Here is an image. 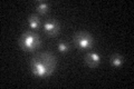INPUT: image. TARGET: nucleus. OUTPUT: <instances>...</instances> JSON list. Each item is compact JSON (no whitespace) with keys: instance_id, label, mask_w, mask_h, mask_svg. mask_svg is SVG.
Listing matches in <instances>:
<instances>
[{"instance_id":"obj_1","label":"nucleus","mask_w":134,"mask_h":89,"mask_svg":"<svg viewBox=\"0 0 134 89\" xmlns=\"http://www.w3.org/2000/svg\"><path fill=\"white\" fill-rule=\"evenodd\" d=\"M57 67V60L53 52L43 51L36 54L30 59V70L38 78H47L54 74Z\"/></svg>"},{"instance_id":"obj_2","label":"nucleus","mask_w":134,"mask_h":89,"mask_svg":"<svg viewBox=\"0 0 134 89\" xmlns=\"http://www.w3.org/2000/svg\"><path fill=\"white\" fill-rule=\"evenodd\" d=\"M19 47L26 52H34L41 47V38L32 30L25 31L19 38Z\"/></svg>"},{"instance_id":"obj_3","label":"nucleus","mask_w":134,"mask_h":89,"mask_svg":"<svg viewBox=\"0 0 134 89\" xmlns=\"http://www.w3.org/2000/svg\"><path fill=\"white\" fill-rule=\"evenodd\" d=\"M73 42L81 50H87V49L93 48V46L95 44V39L90 32L81 30V31H77L74 33Z\"/></svg>"},{"instance_id":"obj_4","label":"nucleus","mask_w":134,"mask_h":89,"mask_svg":"<svg viewBox=\"0 0 134 89\" xmlns=\"http://www.w3.org/2000/svg\"><path fill=\"white\" fill-rule=\"evenodd\" d=\"M44 31L48 37H56L60 32V25L55 19H48L44 23Z\"/></svg>"},{"instance_id":"obj_5","label":"nucleus","mask_w":134,"mask_h":89,"mask_svg":"<svg viewBox=\"0 0 134 89\" xmlns=\"http://www.w3.org/2000/svg\"><path fill=\"white\" fill-rule=\"evenodd\" d=\"M84 61L90 68H95L97 67L100 62V56L96 52V51H91L88 54H86L85 58H84Z\"/></svg>"},{"instance_id":"obj_6","label":"nucleus","mask_w":134,"mask_h":89,"mask_svg":"<svg viewBox=\"0 0 134 89\" xmlns=\"http://www.w3.org/2000/svg\"><path fill=\"white\" fill-rule=\"evenodd\" d=\"M36 9L40 16H45L49 11V3L46 1H38L36 2Z\"/></svg>"},{"instance_id":"obj_7","label":"nucleus","mask_w":134,"mask_h":89,"mask_svg":"<svg viewBox=\"0 0 134 89\" xmlns=\"http://www.w3.org/2000/svg\"><path fill=\"white\" fill-rule=\"evenodd\" d=\"M28 23L31 30H37L40 26V19L37 15H29L28 16Z\"/></svg>"},{"instance_id":"obj_8","label":"nucleus","mask_w":134,"mask_h":89,"mask_svg":"<svg viewBox=\"0 0 134 89\" xmlns=\"http://www.w3.org/2000/svg\"><path fill=\"white\" fill-rule=\"evenodd\" d=\"M110 61H111V65L112 66H114V67H116V68H119V67H122L123 66L124 58L121 56V55H119V54H113L112 56H111Z\"/></svg>"},{"instance_id":"obj_9","label":"nucleus","mask_w":134,"mask_h":89,"mask_svg":"<svg viewBox=\"0 0 134 89\" xmlns=\"http://www.w3.org/2000/svg\"><path fill=\"white\" fill-rule=\"evenodd\" d=\"M57 47H58V50H59L62 54H66V52H68L70 50L68 42H66V41H59L58 42V45H57Z\"/></svg>"}]
</instances>
